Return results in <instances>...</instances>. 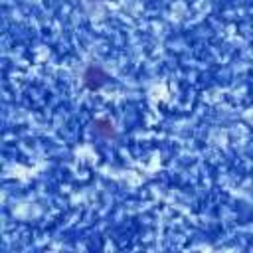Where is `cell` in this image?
Instances as JSON below:
<instances>
[{"label":"cell","instance_id":"7a4b0ae2","mask_svg":"<svg viewBox=\"0 0 253 253\" xmlns=\"http://www.w3.org/2000/svg\"><path fill=\"white\" fill-rule=\"evenodd\" d=\"M93 132L99 134L101 138H115L117 136V130H115V125L109 121V119H95L93 121Z\"/></svg>","mask_w":253,"mask_h":253},{"label":"cell","instance_id":"6da1fadb","mask_svg":"<svg viewBox=\"0 0 253 253\" xmlns=\"http://www.w3.org/2000/svg\"><path fill=\"white\" fill-rule=\"evenodd\" d=\"M109 73L101 67V65H89L87 69H85V73H83V85H85V89H89V91H97V89H101L105 83H109Z\"/></svg>","mask_w":253,"mask_h":253}]
</instances>
